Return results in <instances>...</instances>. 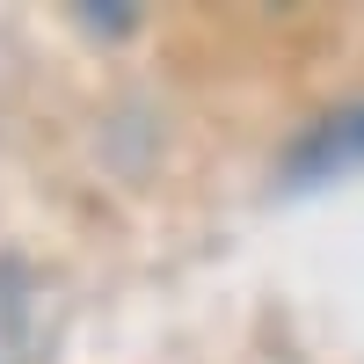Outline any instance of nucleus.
<instances>
[{
	"mask_svg": "<svg viewBox=\"0 0 364 364\" xmlns=\"http://www.w3.org/2000/svg\"><path fill=\"white\" fill-rule=\"evenodd\" d=\"M22 328H29V277L0 262V364H22Z\"/></svg>",
	"mask_w": 364,
	"mask_h": 364,
	"instance_id": "nucleus-1",
	"label": "nucleus"
},
{
	"mask_svg": "<svg viewBox=\"0 0 364 364\" xmlns=\"http://www.w3.org/2000/svg\"><path fill=\"white\" fill-rule=\"evenodd\" d=\"M321 154L336 161V168H343V161H357V154H364V117H336V124L321 132Z\"/></svg>",
	"mask_w": 364,
	"mask_h": 364,
	"instance_id": "nucleus-2",
	"label": "nucleus"
}]
</instances>
